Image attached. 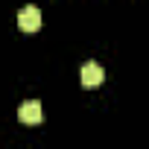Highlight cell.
Returning a JSON list of instances; mask_svg holds the SVG:
<instances>
[{"label": "cell", "mask_w": 149, "mask_h": 149, "mask_svg": "<svg viewBox=\"0 0 149 149\" xmlns=\"http://www.w3.org/2000/svg\"><path fill=\"white\" fill-rule=\"evenodd\" d=\"M79 76H82V85H85V88H97V85H102V79H105V70H102L97 61H85L82 70H79Z\"/></svg>", "instance_id": "3957f363"}, {"label": "cell", "mask_w": 149, "mask_h": 149, "mask_svg": "<svg viewBox=\"0 0 149 149\" xmlns=\"http://www.w3.org/2000/svg\"><path fill=\"white\" fill-rule=\"evenodd\" d=\"M18 26L24 32H38L41 29V9L38 6H24L18 12Z\"/></svg>", "instance_id": "6da1fadb"}, {"label": "cell", "mask_w": 149, "mask_h": 149, "mask_svg": "<svg viewBox=\"0 0 149 149\" xmlns=\"http://www.w3.org/2000/svg\"><path fill=\"white\" fill-rule=\"evenodd\" d=\"M18 117H21V123H26V126H38V123L44 120L41 102H38V100H26V102L18 108Z\"/></svg>", "instance_id": "7a4b0ae2"}]
</instances>
